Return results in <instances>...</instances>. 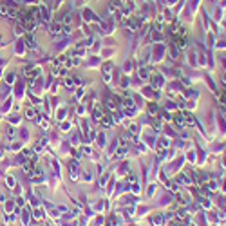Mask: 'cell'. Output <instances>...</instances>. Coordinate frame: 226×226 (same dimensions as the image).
<instances>
[{
	"label": "cell",
	"mask_w": 226,
	"mask_h": 226,
	"mask_svg": "<svg viewBox=\"0 0 226 226\" xmlns=\"http://www.w3.org/2000/svg\"><path fill=\"white\" fill-rule=\"evenodd\" d=\"M60 31H62V27H60V25H53V29H51V33H53V35H56V33L60 35Z\"/></svg>",
	"instance_id": "1"
}]
</instances>
